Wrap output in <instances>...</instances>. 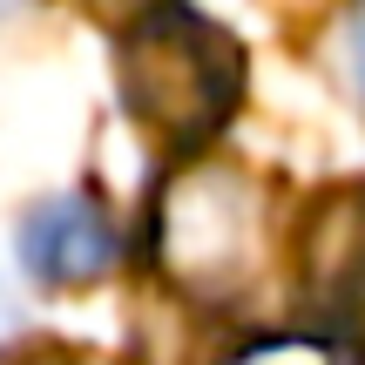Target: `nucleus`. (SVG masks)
Returning <instances> with one entry per match:
<instances>
[{"label":"nucleus","mask_w":365,"mask_h":365,"mask_svg":"<svg viewBox=\"0 0 365 365\" xmlns=\"http://www.w3.org/2000/svg\"><path fill=\"white\" fill-rule=\"evenodd\" d=\"M21 331V298H14V284H7V264H0V345Z\"/></svg>","instance_id":"0eeeda50"},{"label":"nucleus","mask_w":365,"mask_h":365,"mask_svg":"<svg viewBox=\"0 0 365 365\" xmlns=\"http://www.w3.org/2000/svg\"><path fill=\"white\" fill-rule=\"evenodd\" d=\"M223 365H359L339 331H284V339H257Z\"/></svg>","instance_id":"39448f33"},{"label":"nucleus","mask_w":365,"mask_h":365,"mask_svg":"<svg viewBox=\"0 0 365 365\" xmlns=\"http://www.w3.org/2000/svg\"><path fill=\"white\" fill-rule=\"evenodd\" d=\"M304 291L331 325H365V182H345L304 223Z\"/></svg>","instance_id":"20e7f679"},{"label":"nucleus","mask_w":365,"mask_h":365,"mask_svg":"<svg viewBox=\"0 0 365 365\" xmlns=\"http://www.w3.org/2000/svg\"><path fill=\"white\" fill-rule=\"evenodd\" d=\"M122 264V230L95 196L61 190L21 217V271L34 284H102Z\"/></svg>","instance_id":"7ed1b4c3"},{"label":"nucleus","mask_w":365,"mask_h":365,"mask_svg":"<svg viewBox=\"0 0 365 365\" xmlns=\"http://www.w3.org/2000/svg\"><path fill=\"white\" fill-rule=\"evenodd\" d=\"M0 7H14V0H0Z\"/></svg>","instance_id":"1a4fd4ad"},{"label":"nucleus","mask_w":365,"mask_h":365,"mask_svg":"<svg viewBox=\"0 0 365 365\" xmlns=\"http://www.w3.org/2000/svg\"><path fill=\"white\" fill-rule=\"evenodd\" d=\"M156 264L196 304H237L271 264V196L237 163H190L156 203Z\"/></svg>","instance_id":"f03ea898"},{"label":"nucleus","mask_w":365,"mask_h":365,"mask_svg":"<svg viewBox=\"0 0 365 365\" xmlns=\"http://www.w3.org/2000/svg\"><path fill=\"white\" fill-rule=\"evenodd\" d=\"M345 75H352V88L365 95V0L352 7V21H345Z\"/></svg>","instance_id":"423d86ee"},{"label":"nucleus","mask_w":365,"mask_h":365,"mask_svg":"<svg viewBox=\"0 0 365 365\" xmlns=\"http://www.w3.org/2000/svg\"><path fill=\"white\" fill-rule=\"evenodd\" d=\"M95 7H102L108 21H135V14H149V7H163V0H95Z\"/></svg>","instance_id":"6e6552de"},{"label":"nucleus","mask_w":365,"mask_h":365,"mask_svg":"<svg viewBox=\"0 0 365 365\" xmlns=\"http://www.w3.org/2000/svg\"><path fill=\"white\" fill-rule=\"evenodd\" d=\"M115 95L149 143L190 156L230 122L237 95H244V48L217 21L163 0V7L122 21Z\"/></svg>","instance_id":"f257e3e1"}]
</instances>
